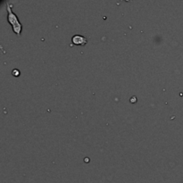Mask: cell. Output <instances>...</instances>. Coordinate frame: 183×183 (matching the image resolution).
<instances>
[{
    "mask_svg": "<svg viewBox=\"0 0 183 183\" xmlns=\"http://www.w3.org/2000/svg\"><path fill=\"white\" fill-rule=\"evenodd\" d=\"M13 6L10 3H7V21L9 22V23L12 25L13 28V32L17 34L18 36L21 35V32L22 31V25L20 22L19 19L17 17V15L13 13L12 10Z\"/></svg>",
    "mask_w": 183,
    "mask_h": 183,
    "instance_id": "cell-1",
    "label": "cell"
},
{
    "mask_svg": "<svg viewBox=\"0 0 183 183\" xmlns=\"http://www.w3.org/2000/svg\"><path fill=\"white\" fill-rule=\"evenodd\" d=\"M72 44L76 45V46H84V45L87 44L88 40L82 35H74L72 38Z\"/></svg>",
    "mask_w": 183,
    "mask_h": 183,
    "instance_id": "cell-2",
    "label": "cell"
},
{
    "mask_svg": "<svg viewBox=\"0 0 183 183\" xmlns=\"http://www.w3.org/2000/svg\"><path fill=\"white\" fill-rule=\"evenodd\" d=\"M13 75H15V76L19 75V74H20L19 70H17V69L13 70Z\"/></svg>",
    "mask_w": 183,
    "mask_h": 183,
    "instance_id": "cell-3",
    "label": "cell"
},
{
    "mask_svg": "<svg viewBox=\"0 0 183 183\" xmlns=\"http://www.w3.org/2000/svg\"><path fill=\"white\" fill-rule=\"evenodd\" d=\"M182 183H183V182H182Z\"/></svg>",
    "mask_w": 183,
    "mask_h": 183,
    "instance_id": "cell-4",
    "label": "cell"
}]
</instances>
